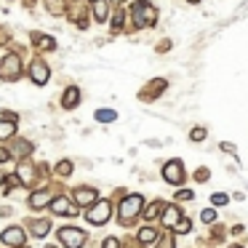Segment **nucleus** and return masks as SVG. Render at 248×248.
<instances>
[{
	"label": "nucleus",
	"mask_w": 248,
	"mask_h": 248,
	"mask_svg": "<svg viewBox=\"0 0 248 248\" xmlns=\"http://www.w3.org/2000/svg\"><path fill=\"white\" fill-rule=\"evenodd\" d=\"M176 198H182V200H192V192H189V189H182V192H179Z\"/></svg>",
	"instance_id": "30"
},
{
	"label": "nucleus",
	"mask_w": 248,
	"mask_h": 248,
	"mask_svg": "<svg viewBox=\"0 0 248 248\" xmlns=\"http://www.w3.org/2000/svg\"><path fill=\"white\" fill-rule=\"evenodd\" d=\"M51 211H54V214H64V216H75L78 214V208L75 205L70 203V200L67 198H56V200H51Z\"/></svg>",
	"instance_id": "8"
},
{
	"label": "nucleus",
	"mask_w": 248,
	"mask_h": 248,
	"mask_svg": "<svg viewBox=\"0 0 248 248\" xmlns=\"http://www.w3.org/2000/svg\"><path fill=\"white\" fill-rule=\"evenodd\" d=\"M200 139H205V131L203 128H195L192 131V141H200Z\"/></svg>",
	"instance_id": "27"
},
{
	"label": "nucleus",
	"mask_w": 248,
	"mask_h": 248,
	"mask_svg": "<svg viewBox=\"0 0 248 248\" xmlns=\"http://www.w3.org/2000/svg\"><path fill=\"white\" fill-rule=\"evenodd\" d=\"M32 171H35V168L30 166V163H24V166H19V179H22L24 184H30V182H32V176H35Z\"/></svg>",
	"instance_id": "16"
},
{
	"label": "nucleus",
	"mask_w": 248,
	"mask_h": 248,
	"mask_svg": "<svg viewBox=\"0 0 248 248\" xmlns=\"http://www.w3.org/2000/svg\"><path fill=\"white\" fill-rule=\"evenodd\" d=\"M155 237H157V232L152 230V227H144V230L139 232V240H141V243H152Z\"/></svg>",
	"instance_id": "19"
},
{
	"label": "nucleus",
	"mask_w": 248,
	"mask_h": 248,
	"mask_svg": "<svg viewBox=\"0 0 248 248\" xmlns=\"http://www.w3.org/2000/svg\"><path fill=\"white\" fill-rule=\"evenodd\" d=\"M163 179H166L168 184H182L184 182V166H182V160H168L166 166H163Z\"/></svg>",
	"instance_id": "5"
},
{
	"label": "nucleus",
	"mask_w": 248,
	"mask_h": 248,
	"mask_svg": "<svg viewBox=\"0 0 248 248\" xmlns=\"http://www.w3.org/2000/svg\"><path fill=\"white\" fill-rule=\"evenodd\" d=\"M70 171H72V163L70 160H62L59 166H56V173H59V176H70Z\"/></svg>",
	"instance_id": "21"
},
{
	"label": "nucleus",
	"mask_w": 248,
	"mask_h": 248,
	"mask_svg": "<svg viewBox=\"0 0 248 248\" xmlns=\"http://www.w3.org/2000/svg\"><path fill=\"white\" fill-rule=\"evenodd\" d=\"M131 16H134V24H139V27H152V24L157 22V11L150 6V3H144V0L134 3Z\"/></svg>",
	"instance_id": "1"
},
{
	"label": "nucleus",
	"mask_w": 248,
	"mask_h": 248,
	"mask_svg": "<svg viewBox=\"0 0 248 248\" xmlns=\"http://www.w3.org/2000/svg\"><path fill=\"white\" fill-rule=\"evenodd\" d=\"M109 211H112V205H109V200H96V203L88 208L86 219L91 221V224H104V221L109 219Z\"/></svg>",
	"instance_id": "4"
},
{
	"label": "nucleus",
	"mask_w": 248,
	"mask_h": 248,
	"mask_svg": "<svg viewBox=\"0 0 248 248\" xmlns=\"http://www.w3.org/2000/svg\"><path fill=\"white\" fill-rule=\"evenodd\" d=\"M118 3H123V0H118Z\"/></svg>",
	"instance_id": "36"
},
{
	"label": "nucleus",
	"mask_w": 248,
	"mask_h": 248,
	"mask_svg": "<svg viewBox=\"0 0 248 248\" xmlns=\"http://www.w3.org/2000/svg\"><path fill=\"white\" fill-rule=\"evenodd\" d=\"M8 157H11V155H8V150H0V163H8Z\"/></svg>",
	"instance_id": "31"
},
{
	"label": "nucleus",
	"mask_w": 248,
	"mask_h": 248,
	"mask_svg": "<svg viewBox=\"0 0 248 248\" xmlns=\"http://www.w3.org/2000/svg\"><path fill=\"white\" fill-rule=\"evenodd\" d=\"M189 3H198V0H189Z\"/></svg>",
	"instance_id": "34"
},
{
	"label": "nucleus",
	"mask_w": 248,
	"mask_h": 248,
	"mask_svg": "<svg viewBox=\"0 0 248 248\" xmlns=\"http://www.w3.org/2000/svg\"><path fill=\"white\" fill-rule=\"evenodd\" d=\"M30 78H32V83H38V86L48 83V78H51L48 64H43V62H35V64L30 67Z\"/></svg>",
	"instance_id": "7"
},
{
	"label": "nucleus",
	"mask_w": 248,
	"mask_h": 248,
	"mask_svg": "<svg viewBox=\"0 0 248 248\" xmlns=\"http://www.w3.org/2000/svg\"><path fill=\"white\" fill-rule=\"evenodd\" d=\"M179 219H182V214H179L176 205H166V208H163V224L166 227H176Z\"/></svg>",
	"instance_id": "11"
},
{
	"label": "nucleus",
	"mask_w": 248,
	"mask_h": 248,
	"mask_svg": "<svg viewBox=\"0 0 248 248\" xmlns=\"http://www.w3.org/2000/svg\"><path fill=\"white\" fill-rule=\"evenodd\" d=\"M120 24H123V14L118 11V14H115V27H120Z\"/></svg>",
	"instance_id": "32"
},
{
	"label": "nucleus",
	"mask_w": 248,
	"mask_h": 248,
	"mask_svg": "<svg viewBox=\"0 0 248 248\" xmlns=\"http://www.w3.org/2000/svg\"><path fill=\"white\" fill-rule=\"evenodd\" d=\"M163 208H166V205H163V203H160V200H155V203H152V205H150V208H147V211H144V219H157V214H160V211H163Z\"/></svg>",
	"instance_id": "17"
},
{
	"label": "nucleus",
	"mask_w": 248,
	"mask_h": 248,
	"mask_svg": "<svg viewBox=\"0 0 248 248\" xmlns=\"http://www.w3.org/2000/svg\"><path fill=\"white\" fill-rule=\"evenodd\" d=\"M102 248H118V240H115V237H107V240H104V246Z\"/></svg>",
	"instance_id": "28"
},
{
	"label": "nucleus",
	"mask_w": 248,
	"mask_h": 248,
	"mask_svg": "<svg viewBox=\"0 0 248 248\" xmlns=\"http://www.w3.org/2000/svg\"><path fill=\"white\" fill-rule=\"evenodd\" d=\"M141 205H144V198H141V195H128V198H123V203H120V219L128 224L134 216H139Z\"/></svg>",
	"instance_id": "2"
},
{
	"label": "nucleus",
	"mask_w": 248,
	"mask_h": 248,
	"mask_svg": "<svg viewBox=\"0 0 248 248\" xmlns=\"http://www.w3.org/2000/svg\"><path fill=\"white\" fill-rule=\"evenodd\" d=\"M3 67H6V70H3V78H8V80H14V78L19 75V56H6V62H3Z\"/></svg>",
	"instance_id": "10"
},
{
	"label": "nucleus",
	"mask_w": 248,
	"mask_h": 248,
	"mask_svg": "<svg viewBox=\"0 0 248 248\" xmlns=\"http://www.w3.org/2000/svg\"><path fill=\"white\" fill-rule=\"evenodd\" d=\"M78 102H80V91H78V88H67L64 99H62V104H64V109H72Z\"/></svg>",
	"instance_id": "13"
},
{
	"label": "nucleus",
	"mask_w": 248,
	"mask_h": 248,
	"mask_svg": "<svg viewBox=\"0 0 248 248\" xmlns=\"http://www.w3.org/2000/svg\"><path fill=\"white\" fill-rule=\"evenodd\" d=\"M30 205H32V208H43V205H51V195H48V192H35L32 198H30Z\"/></svg>",
	"instance_id": "15"
},
{
	"label": "nucleus",
	"mask_w": 248,
	"mask_h": 248,
	"mask_svg": "<svg viewBox=\"0 0 248 248\" xmlns=\"http://www.w3.org/2000/svg\"><path fill=\"white\" fill-rule=\"evenodd\" d=\"M232 248H240V246H232Z\"/></svg>",
	"instance_id": "35"
},
{
	"label": "nucleus",
	"mask_w": 248,
	"mask_h": 248,
	"mask_svg": "<svg viewBox=\"0 0 248 248\" xmlns=\"http://www.w3.org/2000/svg\"><path fill=\"white\" fill-rule=\"evenodd\" d=\"M189 227H192V224H189V219H179V224L173 227V232H182V235H184V232H189Z\"/></svg>",
	"instance_id": "22"
},
{
	"label": "nucleus",
	"mask_w": 248,
	"mask_h": 248,
	"mask_svg": "<svg viewBox=\"0 0 248 248\" xmlns=\"http://www.w3.org/2000/svg\"><path fill=\"white\" fill-rule=\"evenodd\" d=\"M59 243L64 248H80L86 243V232L78 230V227H62L59 230Z\"/></svg>",
	"instance_id": "3"
},
{
	"label": "nucleus",
	"mask_w": 248,
	"mask_h": 248,
	"mask_svg": "<svg viewBox=\"0 0 248 248\" xmlns=\"http://www.w3.org/2000/svg\"><path fill=\"white\" fill-rule=\"evenodd\" d=\"M200 216H203V221H205V224H211V221L216 219V214H214V211H211V208H208V211H203V214H200Z\"/></svg>",
	"instance_id": "25"
},
{
	"label": "nucleus",
	"mask_w": 248,
	"mask_h": 248,
	"mask_svg": "<svg viewBox=\"0 0 248 248\" xmlns=\"http://www.w3.org/2000/svg\"><path fill=\"white\" fill-rule=\"evenodd\" d=\"M75 203H78V205H93V203H96V189H91V187H78V189H75Z\"/></svg>",
	"instance_id": "9"
},
{
	"label": "nucleus",
	"mask_w": 248,
	"mask_h": 248,
	"mask_svg": "<svg viewBox=\"0 0 248 248\" xmlns=\"http://www.w3.org/2000/svg\"><path fill=\"white\" fill-rule=\"evenodd\" d=\"M24 240H27V235H24L22 227H8L6 232H3V243L6 246H14V248H22Z\"/></svg>",
	"instance_id": "6"
},
{
	"label": "nucleus",
	"mask_w": 248,
	"mask_h": 248,
	"mask_svg": "<svg viewBox=\"0 0 248 248\" xmlns=\"http://www.w3.org/2000/svg\"><path fill=\"white\" fill-rule=\"evenodd\" d=\"M211 200H214V205H224V203H227V195L216 192V195H214V198H211Z\"/></svg>",
	"instance_id": "26"
},
{
	"label": "nucleus",
	"mask_w": 248,
	"mask_h": 248,
	"mask_svg": "<svg viewBox=\"0 0 248 248\" xmlns=\"http://www.w3.org/2000/svg\"><path fill=\"white\" fill-rule=\"evenodd\" d=\"M51 230V224H48V221H32V232H35V235H38V237H43L46 235V232H48Z\"/></svg>",
	"instance_id": "18"
},
{
	"label": "nucleus",
	"mask_w": 248,
	"mask_h": 248,
	"mask_svg": "<svg viewBox=\"0 0 248 248\" xmlns=\"http://www.w3.org/2000/svg\"><path fill=\"white\" fill-rule=\"evenodd\" d=\"M40 48H43V51H54L56 48L54 38H40Z\"/></svg>",
	"instance_id": "23"
},
{
	"label": "nucleus",
	"mask_w": 248,
	"mask_h": 248,
	"mask_svg": "<svg viewBox=\"0 0 248 248\" xmlns=\"http://www.w3.org/2000/svg\"><path fill=\"white\" fill-rule=\"evenodd\" d=\"M118 115L112 112V109H99L96 112V120H102V123H109V120H115Z\"/></svg>",
	"instance_id": "20"
},
{
	"label": "nucleus",
	"mask_w": 248,
	"mask_h": 248,
	"mask_svg": "<svg viewBox=\"0 0 248 248\" xmlns=\"http://www.w3.org/2000/svg\"><path fill=\"white\" fill-rule=\"evenodd\" d=\"M0 184H3V173H0Z\"/></svg>",
	"instance_id": "33"
},
{
	"label": "nucleus",
	"mask_w": 248,
	"mask_h": 248,
	"mask_svg": "<svg viewBox=\"0 0 248 248\" xmlns=\"http://www.w3.org/2000/svg\"><path fill=\"white\" fill-rule=\"evenodd\" d=\"M157 248H173V237H166L163 243H157Z\"/></svg>",
	"instance_id": "29"
},
{
	"label": "nucleus",
	"mask_w": 248,
	"mask_h": 248,
	"mask_svg": "<svg viewBox=\"0 0 248 248\" xmlns=\"http://www.w3.org/2000/svg\"><path fill=\"white\" fill-rule=\"evenodd\" d=\"M195 179H198V182H208V168H198Z\"/></svg>",
	"instance_id": "24"
},
{
	"label": "nucleus",
	"mask_w": 248,
	"mask_h": 248,
	"mask_svg": "<svg viewBox=\"0 0 248 248\" xmlns=\"http://www.w3.org/2000/svg\"><path fill=\"white\" fill-rule=\"evenodd\" d=\"M14 131H16V123H14V115H6V120H0V141L11 139Z\"/></svg>",
	"instance_id": "12"
},
{
	"label": "nucleus",
	"mask_w": 248,
	"mask_h": 248,
	"mask_svg": "<svg viewBox=\"0 0 248 248\" xmlns=\"http://www.w3.org/2000/svg\"><path fill=\"white\" fill-rule=\"evenodd\" d=\"M91 3H93V14H96V22H104V19H107V14H109L107 0H91Z\"/></svg>",
	"instance_id": "14"
}]
</instances>
